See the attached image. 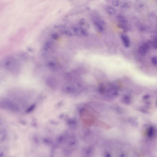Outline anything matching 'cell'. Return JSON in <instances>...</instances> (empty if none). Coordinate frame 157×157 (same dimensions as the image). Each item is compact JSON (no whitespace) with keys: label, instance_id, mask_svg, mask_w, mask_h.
<instances>
[{"label":"cell","instance_id":"1","mask_svg":"<svg viewBox=\"0 0 157 157\" xmlns=\"http://www.w3.org/2000/svg\"><path fill=\"white\" fill-rule=\"evenodd\" d=\"M151 44H152V43L149 42L146 43L142 45L139 49V52L140 54L142 55H145L150 49Z\"/></svg>","mask_w":157,"mask_h":157},{"label":"cell","instance_id":"2","mask_svg":"<svg viewBox=\"0 0 157 157\" xmlns=\"http://www.w3.org/2000/svg\"><path fill=\"white\" fill-rule=\"evenodd\" d=\"M121 38L124 46L126 48L129 47L130 45V41L129 37L127 35L122 34L121 35Z\"/></svg>","mask_w":157,"mask_h":157},{"label":"cell","instance_id":"3","mask_svg":"<svg viewBox=\"0 0 157 157\" xmlns=\"http://www.w3.org/2000/svg\"><path fill=\"white\" fill-rule=\"evenodd\" d=\"M104 24V22L100 19L95 22V25L96 27L100 32H102L104 30V27H103Z\"/></svg>","mask_w":157,"mask_h":157},{"label":"cell","instance_id":"4","mask_svg":"<svg viewBox=\"0 0 157 157\" xmlns=\"http://www.w3.org/2000/svg\"><path fill=\"white\" fill-rule=\"evenodd\" d=\"M117 20L120 24L126 25L127 23V20L124 17L118 15L117 17Z\"/></svg>","mask_w":157,"mask_h":157},{"label":"cell","instance_id":"5","mask_svg":"<svg viewBox=\"0 0 157 157\" xmlns=\"http://www.w3.org/2000/svg\"><path fill=\"white\" fill-rule=\"evenodd\" d=\"M107 12L108 14L110 15H114L116 12V9L111 6L108 7L107 8Z\"/></svg>","mask_w":157,"mask_h":157},{"label":"cell","instance_id":"6","mask_svg":"<svg viewBox=\"0 0 157 157\" xmlns=\"http://www.w3.org/2000/svg\"><path fill=\"white\" fill-rule=\"evenodd\" d=\"M121 7L123 9H126L130 7V5L127 2L124 1L122 3Z\"/></svg>","mask_w":157,"mask_h":157},{"label":"cell","instance_id":"7","mask_svg":"<svg viewBox=\"0 0 157 157\" xmlns=\"http://www.w3.org/2000/svg\"><path fill=\"white\" fill-rule=\"evenodd\" d=\"M117 27H118L120 28L121 29H123V30L126 31L127 30V28L125 25L119 23L117 25Z\"/></svg>","mask_w":157,"mask_h":157},{"label":"cell","instance_id":"8","mask_svg":"<svg viewBox=\"0 0 157 157\" xmlns=\"http://www.w3.org/2000/svg\"><path fill=\"white\" fill-rule=\"evenodd\" d=\"M112 3L114 6L117 7L119 6L120 4V2L119 0H113L112 2Z\"/></svg>","mask_w":157,"mask_h":157},{"label":"cell","instance_id":"9","mask_svg":"<svg viewBox=\"0 0 157 157\" xmlns=\"http://www.w3.org/2000/svg\"><path fill=\"white\" fill-rule=\"evenodd\" d=\"M157 38L156 37L154 38V40H153V42L152 43V45L153 46V47H154V48L156 49L157 48Z\"/></svg>","mask_w":157,"mask_h":157},{"label":"cell","instance_id":"10","mask_svg":"<svg viewBox=\"0 0 157 157\" xmlns=\"http://www.w3.org/2000/svg\"><path fill=\"white\" fill-rule=\"evenodd\" d=\"M151 61L153 65H156L157 64V58L156 56H153L151 59Z\"/></svg>","mask_w":157,"mask_h":157},{"label":"cell","instance_id":"11","mask_svg":"<svg viewBox=\"0 0 157 157\" xmlns=\"http://www.w3.org/2000/svg\"><path fill=\"white\" fill-rule=\"evenodd\" d=\"M4 156V154L3 152H0V157H3Z\"/></svg>","mask_w":157,"mask_h":157}]
</instances>
